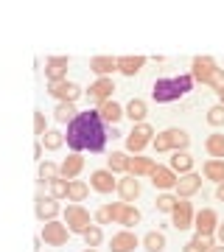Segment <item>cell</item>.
Returning <instances> with one entry per match:
<instances>
[{
    "label": "cell",
    "instance_id": "obj_13",
    "mask_svg": "<svg viewBox=\"0 0 224 252\" xmlns=\"http://www.w3.org/2000/svg\"><path fill=\"white\" fill-rule=\"evenodd\" d=\"M157 168V162L152 157H146V154H129V160H126V174H132V177H149V174Z\"/></svg>",
    "mask_w": 224,
    "mask_h": 252
},
{
    "label": "cell",
    "instance_id": "obj_5",
    "mask_svg": "<svg viewBox=\"0 0 224 252\" xmlns=\"http://www.w3.org/2000/svg\"><path fill=\"white\" fill-rule=\"evenodd\" d=\"M48 95H54L59 104H76L81 98V87L76 81H48Z\"/></svg>",
    "mask_w": 224,
    "mask_h": 252
},
{
    "label": "cell",
    "instance_id": "obj_21",
    "mask_svg": "<svg viewBox=\"0 0 224 252\" xmlns=\"http://www.w3.org/2000/svg\"><path fill=\"white\" fill-rule=\"evenodd\" d=\"M137 250V235L132 230H118L109 241V252H134Z\"/></svg>",
    "mask_w": 224,
    "mask_h": 252
},
{
    "label": "cell",
    "instance_id": "obj_35",
    "mask_svg": "<svg viewBox=\"0 0 224 252\" xmlns=\"http://www.w3.org/2000/svg\"><path fill=\"white\" fill-rule=\"evenodd\" d=\"M112 221H115V202L112 205H101L96 210V224L104 227V224H112Z\"/></svg>",
    "mask_w": 224,
    "mask_h": 252
},
{
    "label": "cell",
    "instance_id": "obj_33",
    "mask_svg": "<svg viewBox=\"0 0 224 252\" xmlns=\"http://www.w3.org/2000/svg\"><path fill=\"white\" fill-rule=\"evenodd\" d=\"M126 160H129V154L126 152H112L109 154V160H107V171H112V174L126 171Z\"/></svg>",
    "mask_w": 224,
    "mask_h": 252
},
{
    "label": "cell",
    "instance_id": "obj_12",
    "mask_svg": "<svg viewBox=\"0 0 224 252\" xmlns=\"http://www.w3.org/2000/svg\"><path fill=\"white\" fill-rule=\"evenodd\" d=\"M112 95H115V84H112V79H96L87 87V98L96 101V107L104 104V101H112Z\"/></svg>",
    "mask_w": 224,
    "mask_h": 252
},
{
    "label": "cell",
    "instance_id": "obj_31",
    "mask_svg": "<svg viewBox=\"0 0 224 252\" xmlns=\"http://www.w3.org/2000/svg\"><path fill=\"white\" fill-rule=\"evenodd\" d=\"M143 247H146V252H162L165 250V235H162L160 230H152V233L143 238Z\"/></svg>",
    "mask_w": 224,
    "mask_h": 252
},
{
    "label": "cell",
    "instance_id": "obj_46",
    "mask_svg": "<svg viewBox=\"0 0 224 252\" xmlns=\"http://www.w3.org/2000/svg\"><path fill=\"white\" fill-rule=\"evenodd\" d=\"M216 95H219V104L224 107V87H219V90H216Z\"/></svg>",
    "mask_w": 224,
    "mask_h": 252
},
{
    "label": "cell",
    "instance_id": "obj_32",
    "mask_svg": "<svg viewBox=\"0 0 224 252\" xmlns=\"http://www.w3.org/2000/svg\"><path fill=\"white\" fill-rule=\"evenodd\" d=\"M76 115H79L76 104H56V109H54V118L59 121V124H70Z\"/></svg>",
    "mask_w": 224,
    "mask_h": 252
},
{
    "label": "cell",
    "instance_id": "obj_1",
    "mask_svg": "<svg viewBox=\"0 0 224 252\" xmlns=\"http://www.w3.org/2000/svg\"><path fill=\"white\" fill-rule=\"evenodd\" d=\"M64 143L70 146L76 154L90 152L98 154L104 152L107 146V124L98 118L96 109H84L67 124V135H64Z\"/></svg>",
    "mask_w": 224,
    "mask_h": 252
},
{
    "label": "cell",
    "instance_id": "obj_34",
    "mask_svg": "<svg viewBox=\"0 0 224 252\" xmlns=\"http://www.w3.org/2000/svg\"><path fill=\"white\" fill-rule=\"evenodd\" d=\"M48 190H51L48 196H54L56 202H59V199H67V180H62V177H54V180L48 182Z\"/></svg>",
    "mask_w": 224,
    "mask_h": 252
},
{
    "label": "cell",
    "instance_id": "obj_27",
    "mask_svg": "<svg viewBox=\"0 0 224 252\" xmlns=\"http://www.w3.org/2000/svg\"><path fill=\"white\" fill-rule=\"evenodd\" d=\"M87 193H90L87 182H81V180H70V182H67V202H70V205H81V202L87 199Z\"/></svg>",
    "mask_w": 224,
    "mask_h": 252
},
{
    "label": "cell",
    "instance_id": "obj_18",
    "mask_svg": "<svg viewBox=\"0 0 224 252\" xmlns=\"http://www.w3.org/2000/svg\"><path fill=\"white\" fill-rule=\"evenodd\" d=\"M177 199H191V196H196L199 190H202V174H185V177H179L177 180Z\"/></svg>",
    "mask_w": 224,
    "mask_h": 252
},
{
    "label": "cell",
    "instance_id": "obj_39",
    "mask_svg": "<svg viewBox=\"0 0 224 252\" xmlns=\"http://www.w3.org/2000/svg\"><path fill=\"white\" fill-rule=\"evenodd\" d=\"M54 177H59V165L56 162H48V160H39V180H45V182H51Z\"/></svg>",
    "mask_w": 224,
    "mask_h": 252
},
{
    "label": "cell",
    "instance_id": "obj_16",
    "mask_svg": "<svg viewBox=\"0 0 224 252\" xmlns=\"http://www.w3.org/2000/svg\"><path fill=\"white\" fill-rule=\"evenodd\" d=\"M34 205H36L34 213H36V219H39V221H54V219L62 213V207H59V202H56L54 196H42V193H39Z\"/></svg>",
    "mask_w": 224,
    "mask_h": 252
},
{
    "label": "cell",
    "instance_id": "obj_22",
    "mask_svg": "<svg viewBox=\"0 0 224 252\" xmlns=\"http://www.w3.org/2000/svg\"><path fill=\"white\" fill-rule=\"evenodd\" d=\"M96 112H98V118L104 121V124H109V126H115V124H121V121H124V107H121L115 98L98 104V107H96Z\"/></svg>",
    "mask_w": 224,
    "mask_h": 252
},
{
    "label": "cell",
    "instance_id": "obj_4",
    "mask_svg": "<svg viewBox=\"0 0 224 252\" xmlns=\"http://www.w3.org/2000/svg\"><path fill=\"white\" fill-rule=\"evenodd\" d=\"M152 140H154V129H152V124H134L132 126V132L126 135V152L129 154H143V149L146 146H152Z\"/></svg>",
    "mask_w": 224,
    "mask_h": 252
},
{
    "label": "cell",
    "instance_id": "obj_11",
    "mask_svg": "<svg viewBox=\"0 0 224 252\" xmlns=\"http://www.w3.org/2000/svg\"><path fill=\"white\" fill-rule=\"evenodd\" d=\"M216 67L219 64L213 62V56H196L193 59V64H191V79H193V84H207L210 81V76L216 73Z\"/></svg>",
    "mask_w": 224,
    "mask_h": 252
},
{
    "label": "cell",
    "instance_id": "obj_36",
    "mask_svg": "<svg viewBox=\"0 0 224 252\" xmlns=\"http://www.w3.org/2000/svg\"><path fill=\"white\" fill-rule=\"evenodd\" d=\"M39 143L45 146V149H51V152H56V149H62V143H64V135L62 132H54V129H48L42 135V140Z\"/></svg>",
    "mask_w": 224,
    "mask_h": 252
},
{
    "label": "cell",
    "instance_id": "obj_20",
    "mask_svg": "<svg viewBox=\"0 0 224 252\" xmlns=\"http://www.w3.org/2000/svg\"><path fill=\"white\" fill-rule=\"evenodd\" d=\"M140 221V210L134 205H126V202H115V224H121V227H134Z\"/></svg>",
    "mask_w": 224,
    "mask_h": 252
},
{
    "label": "cell",
    "instance_id": "obj_25",
    "mask_svg": "<svg viewBox=\"0 0 224 252\" xmlns=\"http://www.w3.org/2000/svg\"><path fill=\"white\" fill-rule=\"evenodd\" d=\"M168 168L174 174H179V177H185V174L193 171V157H191L188 152H174L168 160Z\"/></svg>",
    "mask_w": 224,
    "mask_h": 252
},
{
    "label": "cell",
    "instance_id": "obj_24",
    "mask_svg": "<svg viewBox=\"0 0 224 252\" xmlns=\"http://www.w3.org/2000/svg\"><path fill=\"white\" fill-rule=\"evenodd\" d=\"M146 64V56L140 54H126V56H118V73H124V76H134V73H140Z\"/></svg>",
    "mask_w": 224,
    "mask_h": 252
},
{
    "label": "cell",
    "instance_id": "obj_44",
    "mask_svg": "<svg viewBox=\"0 0 224 252\" xmlns=\"http://www.w3.org/2000/svg\"><path fill=\"white\" fill-rule=\"evenodd\" d=\"M216 199H219V202H224V182L216 188Z\"/></svg>",
    "mask_w": 224,
    "mask_h": 252
},
{
    "label": "cell",
    "instance_id": "obj_15",
    "mask_svg": "<svg viewBox=\"0 0 224 252\" xmlns=\"http://www.w3.org/2000/svg\"><path fill=\"white\" fill-rule=\"evenodd\" d=\"M149 177H152V185H154V188H160L162 193H171V190L177 188V180H179V177L171 171L168 165H157Z\"/></svg>",
    "mask_w": 224,
    "mask_h": 252
},
{
    "label": "cell",
    "instance_id": "obj_14",
    "mask_svg": "<svg viewBox=\"0 0 224 252\" xmlns=\"http://www.w3.org/2000/svg\"><path fill=\"white\" fill-rule=\"evenodd\" d=\"M87 185H90V190H96V193H112V190H115V185H118V180H115V174H112V171L98 168V171L90 174Z\"/></svg>",
    "mask_w": 224,
    "mask_h": 252
},
{
    "label": "cell",
    "instance_id": "obj_9",
    "mask_svg": "<svg viewBox=\"0 0 224 252\" xmlns=\"http://www.w3.org/2000/svg\"><path fill=\"white\" fill-rule=\"evenodd\" d=\"M62 213H64V224H67V230L76 235H81V230L90 224V210L87 207H81V205H67L62 207Z\"/></svg>",
    "mask_w": 224,
    "mask_h": 252
},
{
    "label": "cell",
    "instance_id": "obj_8",
    "mask_svg": "<svg viewBox=\"0 0 224 252\" xmlns=\"http://www.w3.org/2000/svg\"><path fill=\"white\" fill-rule=\"evenodd\" d=\"M168 216H171V224L182 233V230H191V227H193V216H196V210H193V205H191V199H179L177 207L171 210Z\"/></svg>",
    "mask_w": 224,
    "mask_h": 252
},
{
    "label": "cell",
    "instance_id": "obj_42",
    "mask_svg": "<svg viewBox=\"0 0 224 252\" xmlns=\"http://www.w3.org/2000/svg\"><path fill=\"white\" fill-rule=\"evenodd\" d=\"M207 87H213V90L224 87V70H222V67H216V73L210 76V81H207Z\"/></svg>",
    "mask_w": 224,
    "mask_h": 252
},
{
    "label": "cell",
    "instance_id": "obj_17",
    "mask_svg": "<svg viewBox=\"0 0 224 252\" xmlns=\"http://www.w3.org/2000/svg\"><path fill=\"white\" fill-rule=\"evenodd\" d=\"M67 67H70L67 56H48L45 59V76H48V81H64L67 79Z\"/></svg>",
    "mask_w": 224,
    "mask_h": 252
},
{
    "label": "cell",
    "instance_id": "obj_6",
    "mask_svg": "<svg viewBox=\"0 0 224 252\" xmlns=\"http://www.w3.org/2000/svg\"><path fill=\"white\" fill-rule=\"evenodd\" d=\"M216 227H219V216H216V210L202 207L196 216H193V233H196L193 238H213Z\"/></svg>",
    "mask_w": 224,
    "mask_h": 252
},
{
    "label": "cell",
    "instance_id": "obj_37",
    "mask_svg": "<svg viewBox=\"0 0 224 252\" xmlns=\"http://www.w3.org/2000/svg\"><path fill=\"white\" fill-rule=\"evenodd\" d=\"M177 193H160V196H157V213H171V210H174V207H177Z\"/></svg>",
    "mask_w": 224,
    "mask_h": 252
},
{
    "label": "cell",
    "instance_id": "obj_41",
    "mask_svg": "<svg viewBox=\"0 0 224 252\" xmlns=\"http://www.w3.org/2000/svg\"><path fill=\"white\" fill-rule=\"evenodd\" d=\"M45 132H48V126H45V112H42V109H36V112H34V135L42 137Z\"/></svg>",
    "mask_w": 224,
    "mask_h": 252
},
{
    "label": "cell",
    "instance_id": "obj_43",
    "mask_svg": "<svg viewBox=\"0 0 224 252\" xmlns=\"http://www.w3.org/2000/svg\"><path fill=\"white\" fill-rule=\"evenodd\" d=\"M216 235H219V244H224V224L219 221V227H216Z\"/></svg>",
    "mask_w": 224,
    "mask_h": 252
},
{
    "label": "cell",
    "instance_id": "obj_3",
    "mask_svg": "<svg viewBox=\"0 0 224 252\" xmlns=\"http://www.w3.org/2000/svg\"><path fill=\"white\" fill-rule=\"evenodd\" d=\"M191 143V135L185 132V129H162V132H157L152 140V146L157 149V152H185Z\"/></svg>",
    "mask_w": 224,
    "mask_h": 252
},
{
    "label": "cell",
    "instance_id": "obj_40",
    "mask_svg": "<svg viewBox=\"0 0 224 252\" xmlns=\"http://www.w3.org/2000/svg\"><path fill=\"white\" fill-rule=\"evenodd\" d=\"M207 124L210 126H224V107L216 104V107L207 109Z\"/></svg>",
    "mask_w": 224,
    "mask_h": 252
},
{
    "label": "cell",
    "instance_id": "obj_2",
    "mask_svg": "<svg viewBox=\"0 0 224 252\" xmlns=\"http://www.w3.org/2000/svg\"><path fill=\"white\" fill-rule=\"evenodd\" d=\"M191 87H193V79L191 73H177V76H165V79H157L152 87V98L157 104H171V101H179L182 95H188Z\"/></svg>",
    "mask_w": 224,
    "mask_h": 252
},
{
    "label": "cell",
    "instance_id": "obj_38",
    "mask_svg": "<svg viewBox=\"0 0 224 252\" xmlns=\"http://www.w3.org/2000/svg\"><path fill=\"white\" fill-rule=\"evenodd\" d=\"M210 247H213L210 238H193V241H188L182 247V252H210Z\"/></svg>",
    "mask_w": 224,
    "mask_h": 252
},
{
    "label": "cell",
    "instance_id": "obj_29",
    "mask_svg": "<svg viewBox=\"0 0 224 252\" xmlns=\"http://www.w3.org/2000/svg\"><path fill=\"white\" fill-rule=\"evenodd\" d=\"M205 149L210 154V160H224V135L222 132H213V135L205 140Z\"/></svg>",
    "mask_w": 224,
    "mask_h": 252
},
{
    "label": "cell",
    "instance_id": "obj_7",
    "mask_svg": "<svg viewBox=\"0 0 224 252\" xmlns=\"http://www.w3.org/2000/svg\"><path fill=\"white\" fill-rule=\"evenodd\" d=\"M39 238H42L48 247H64L67 244V238H70V230H67V224L64 221H45L42 233H39Z\"/></svg>",
    "mask_w": 224,
    "mask_h": 252
},
{
    "label": "cell",
    "instance_id": "obj_26",
    "mask_svg": "<svg viewBox=\"0 0 224 252\" xmlns=\"http://www.w3.org/2000/svg\"><path fill=\"white\" fill-rule=\"evenodd\" d=\"M146 115H149V107H146L143 98H132L129 104H126V109H124V118H129L132 124H143Z\"/></svg>",
    "mask_w": 224,
    "mask_h": 252
},
{
    "label": "cell",
    "instance_id": "obj_48",
    "mask_svg": "<svg viewBox=\"0 0 224 252\" xmlns=\"http://www.w3.org/2000/svg\"><path fill=\"white\" fill-rule=\"evenodd\" d=\"M84 252H96V250H90V247H87V250H84Z\"/></svg>",
    "mask_w": 224,
    "mask_h": 252
},
{
    "label": "cell",
    "instance_id": "obj_47",
    "mask_svg": "<svg viewBox=\"0 0 224 252\" xmlns=\"http://www.w3.org/2000/svg\"><path fill=\"white\" fill-rule=\"evenodd\" d=\"M210 252H224V244H216V247H210Z\"/></svg>",
    "mask_w": 224,
    "mask_h": 252
},
{
    "label": "cell",
    "instance_id": "obj_45",
    "mask_svg": "<svg viewBox=\"0 0 224 252\" xmlns=\"http://www.w3.org/2000/svg\"><path fill=\"white\" fill-rule=\"evenodd\" d=\"M34 157H36V160L42 157V143H36V146H34Z\"/></svg>",
    "mask_w": 224,
    "mask_h": 252
},
{
    "label": "cell",
    "instance_id": "obj_19",
    "mask_svg": "<svg viewBox=\"0 0 224 252\" xmlns=\"http://www.w3.org/2000/svg\"><path fill=\"white\" fill-rule=\"evenodd\" d=\"M84 171V157H81V154H67V157H64L62 162H59V177H62V180H79V174Z\"/></svg>",
    "mask_w": 224,
    "mask_h": 252
},
{
    "label": "cell",
    "instance_id": "obj_30",
    "mask_svg": "<svg viewBox=\"0 0 224 252\" xmlns=\"http://www.w3.org/2000/svg\"><path fill=\"white\" fill-rule=\"evenodd\" d=\"M81 238L87 241L90 250H96V247H101V241H104V230H101L98 224H87L81 230Z\"/></svg>",
    "mask_w": 224,
    "mask_h": 252
},
{
    "label": "cell",
    "instance_id": "obj_28",
    "mask_svg": "<svg viewBox=\"0 0 224 252\" xmlns=\"http://www.w3.org/2000/svg\"><path fill=\"white\" fill-rule=\"evenodd\" d=\"M202 177L216 182V185H222L224 182V160H207L205 165H202Z\"/></svg>",
    "mask_w": 224,
    "mask_h": 252
},
{
    "label": "cell",
    "instance_id": "obj_23",
    "mask_svg": "<svg viewBox=\"0 0 224 252\" xmlns=\"http://www.w3.org/2000/svg\"><path fill=\"white\" fill-rule=\"evenodd\" d=\"M90 70L96 73L98 79H109V73L118 70V59H115V56L98 54V56H93V59H90Z\"/></svg>",
    "mask_w": 224,
    "mask_h": 252
},
{
    "label": "cell",
    "instance_id": "obj_10",
    "mask_svg": "<svg viewBox=\"0 0 224 252\" xmlns=\"http://www.w3.org/2000/svg\"><path fill=\"white\" fill-rule=\"evenodd\" d=\"M115 190H118V196H121V202L132 205L134 199L143 193V185H140V180H137V177H132V174H124V177L118 180Z\"/></svg>",
    "mask_w": 224,
    "mask_h": 252
}]
</instances>
